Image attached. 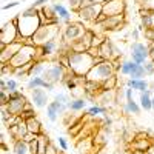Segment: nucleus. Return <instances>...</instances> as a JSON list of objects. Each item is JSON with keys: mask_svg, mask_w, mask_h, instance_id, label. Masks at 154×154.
<instances>
[{"mask_svg": "<svg viewBox=\"0 0 154 154\" xmlns=\"http://www.w3.org/2000/svg\"><path fill=\"white\" fill-rule=\"evenodd\" d=\"M16 22H17V28H19L20 37H26V38H31L37 32V29L42 26L38 9H35L32 6L25 9L23 12H20V14H17Z\"/></svg>", "mask_w": 154, "mask_h": 154, "instance_id": "f257e3e1", "label": "nucleus"}, {"mask_svg": "<svg viewBox=\"0 0 154 154\" xmlns=\"http://www.w3.org/2000/svg\"><path fill=\"white\" fill-rule=\"evenodd\" d=\"M66 59H68V69H71V72H74L79 77L86 75L96 63L102 60V59H96L94 56H91L88 51L86 53H74V51H69Z\"/></svg>", "mask_w": 154, "mask_h": 154, "instance_id": "f03ea898", "label": "nucleus"}, {"mask_svg": "<svg viewBox=\"0 0 154 154\" xmlns=\"http://www.w3.org/2000/svg\"><path fill=\"white\" fill-rule=\"evenodd\" d=\"M112 75H114V66H112L111 60H100L86 74V80L103 83L106 79H109Z\"/></svg>", "mask_w": 154, "mask_h": 154, "instance_id": "7ed1b4c3", "label": "nucleus"}, {"mask_svg": "<svg viewBox=\"0 0 154 154\" xmlns=\"http://www.w3.org/2000/svg\"><path fill=\"white\" fill-rule=\"evenodd\" d=\"M35 51H37V45L23 43V46L20 48V51L11 59L9 65L12 68H19V66L29 65V63H32L35 60Z\"/></svg>", "mask_w": 154, "mask_h": 154, "instance_id": "20e7f679", "label": "nucleus"}, {"mask_svg": "<svg viewBox=\"0 0 154 154\" xmlns=\"http://www.w3.org/2000/svg\"><path fill=\"white\" fill-rule=\"evenodd\" d=\"M57 34H59L57 23H54V25H42L31 38L34 40L35 45H43V43H46L49 40L57 38Z\"/></svg>", "mask_w": 154, "mask_h": 154, "instance_id": "39448f33", "label": "nucleus"}, {"mask_svg": "<svg viewBox=\"0 0 154 154\" xmlns=\"http://www.w3.org/2000/svg\"><path fill=\"white\" fill-rule=\"evenodd\" d=\"M19 37H20V34H19V28H17L16 17L12 19L11 22L3 23L2 29H0V43H5V45L14 43V42H17Z\"/></svg>", "mask_w": 154, "mask_h": 154, "instance_id": "423d86ee", "label": "nucleus"}, {"mask_svg": "<svg viewBox=\"0 0 154 154\" xmlns=\"http://www.w3.org/2000/svg\"><path fill=\"white\" fill-rule=\"evenodd\" d=\"M42 77L46 82L56 85V83L62 82L63 77H65V66L60 65V62L59 63H51V65L46 66V69L43 71Z\"/></svg>", "mask_w": 154, "mask_h": 154, "instance_id": "0eeeda50", "label": "nucleus"}, {"mask_svg": "<svg viewBox=\"0 0 154 154\" xmlns=\"http://www.w3.org/2000/svg\"><path fill=\"white\" fill-rule=\"evenodd\" d=\"M102 3H91V5H86L82 6L79 11V17L86 20V22H97V19L102 16Z\"/></svg>", "mask_w": 154, "mask_h": 154, "instance_id": "6e6552de", "label": "nucleus"}, {"mask_svg": "<svg viewBox=\"0 0 154 154\" xmlns=\"http://www.w3.org/2000/svg\"><path fill=\"white\" fill-rule=\"evenodd\" d=\"M125 11V0H108L102 6V14L105 17L120 16Z\"/></svg>", "mask_w": 154, "mask_h": 154, "instance_id": "1a4fd4ad", "label": "nucleus"}, {"mask_svg": "<svg viewBox=\"0 0 154 154\" xmlns=\"http://www.w3.org/2000/svg\"><path fill=\"white\" fill-rule=\"evenodd\" d=\"M149 57V48L145 46L140 42H134L131 45V60L139 65H143L146 62V59Z\"/></svg>", "mask_w": 154, "mask_h": 154, "instance_id": "9d476101", "label": "nucleus"}, {"mask_svg": "<svg viewBox=\"0 0 154 154\" xmlns=\"http://www.w3.org/2000/svg\"><path fill=\"white\" fill-rule=\"evenodd\" d=\"M85 32H86V29L80 23H68L66 28L63 29V38H65L66 42H69V45H71L72 42L77 40V38H80Z\"/></svg>", "mask_w": 154, "mask_h": 154, "instance_id": "9b49d317", "label": "nucleus"}, {"mask_svg": "<svg viewBox=\"0 0 154 154\" xmlns=\"http://www.w3.org/2000/svg\"><path fill=\"white\" fill-rule=\"evenodd\" d=\"M22 46H23V40H17V42H14V43H9V45L2 51V53H0V62H2V65H5V63H9L11 59L19 53Z\"/></svg>", "mask_w": 154, "mask_h": 154, "instance_id": "f8f14e48", "label": "nucleus"}, {"mask_svg": "<svg viewBox=\"0 0 154 154\" xmlns=\"http://www.w3.org/2000/svg\"><path fill=\"white\" fill-rule=\"evenodd\" d=\"M112 57H117V49L112 45L109 38H105L103 43L99 46V59L102 60H111Z\"/></svg>", "mask_w": 154, "mask_h": 154, "instance_id": "ddd939ff", "label": "nucleus"}, {"mask_svg": "<svg viewBox=\"0 0 154 154\" xmlns=\"http://www.w3.org/2000/svg\"><path fill=\"white\" fill-rule=\"evenodd\" d=\"M31 100H32V105L37 108H45L48 106V94L43 88H35L31 91Z\"/></svg>", "mask_w": 154, "mask_h": 154, "instance_id": "4468645a", "label": "nucleus"}, {"mask_svg": "<svg viewBox=\"0 0 154 154\" xmlns=\"http://www.w3.org/2000/svg\"><path fill=\"white\" fill-rule=\"evenodd\" d=\"M26 88L31 89V91H32V89H35V88H43V89H46V91H53L54 85L46 82L42 75H38V77H29V82L26 83Z\"/></svg>", "mask_w": 154, "mask_h": 154, "instance_id": "2eb2a0df", "label": "nucleus"}, {"mask_svg": "<svg viewBox=\"0 0 154 154\" xmlns=\"http://www.w3.org/2000/svg\"><path fill=\"white\" fill-rule=\"evenodd\" d=\"M51 6H53V9L56 12V16L59 17V20H63V22H66V23L71 22V14H69L68 8H65L62 3H53Z\"/></svg>", "mask_w": 154, "mask_h": 154, "instance_id": "dca6fc26", "label": "nucleus"}, {"mask_svg": "<svg viewBox=\"0 0 154 154\" xmlns=\"http://www.w3.org/2000/svg\"><path fill=\"white\" fill-rule=\"evenodd\" d=\"M46 116H48V119L51 122H56L59 119V116H62V111H60V105L57 103V102H49V105L46 106Z\"/></svg>", "mask_w": 154, "mask_h": 154, "instance_id": "f3484780", "label": "nucleus"}, {"mask_svg": "<svg viewBox=\"0 0 154 154\" xmlns=\"http://www.w3.org/2000/svg\"><path fill=\"white\" fill-rule=\"evenodd\" d=\"M126 86L136 89V91H139V93H145L146 89H149V83L143 79H130L126 82Z\"/></svg>", "mask_w": 154, "mask_h": 154, "instance_id": "a211bd4d", "label": "nucleus"}, {"mask_svg": "<svg viewBox=\"0 0 154 154\" xmlns=\"http://www.w3.org/2000/svg\"><path fill=\"white\" fill-rule=\"evenodd\" d=\"M12 149H14V154H32L29 143L25 142L23 139H17L16 142H14V146H12Z\"/></svg>", "mask_w": 154, "mask_h": 154, "instance_id": "6ab92c4d", "label": "nucleus"}, {"mask_svg": "<svg viewBox=\"0 0 154 154\" xmlns=\"http://www.w3.org/2000/svg\"><path fill=\"white\" fill-rule=\"evenodd\" d=\"M56 49H57V38H54V40H49V42L40 45V51H42L40 57H48V56H51L53 53H56Z\"/></svg>", "mask_w": 154, "mask_h": 154, "instance_id": "aec40b11", "label": "nucleus"}, {"mask_svg": "<svg viewBox=\"0 0 154 154\" xmlns=\"http://www.w3.org/2000/svg\"><path fill=\"white\" fill-rule=\"evenodd\" d=\"M151 94L152 91L151 89H146L145 93H140V106H142V109L145 111H151L152 109V102H151Z\"/></svg>", "mask_w": 154, "mask_h": 154, "instance_id": "412c9836", "label": "nucleus"}, {"mask_svg": "<svg viewBox=\"0 0 154 154\" xmlns=\"http://www.w3.org/2000/svg\"><path fill=\"white\" fill-rule=\"evenodd\" d=\"M46 69V63L45 62H32V65H31V68H29V72H28V75L29 77H38V75H42L43 74V71Z\"/></svg>", "mask_w": 154, "mask_h": 154, "instance_id": "4be33fe9", "label": "nucleus"}, {"mask_svg": "<svg viewBox=\"0 0 154 154\" xmlns=\"http://www.w3.org/2000/svg\"><path fill=\"white\" fill-rule=\"evenodd\" d=\"M26 125H28V131L29 133H34V134H42V123L38 122L37 117H31L26 120Z\"/></svg>", "mask_w": 154, "mask_h": 154, "instance_id": "5701e85b", "label": "nucleus"}, {"mask_svg": "<svg viewBox=\"0 0 154 154\" xmlns=\"http://www.w3.org/2000/svg\"><path fill=\"white\" fill-rule=\"evenodd\" d=\"M145 75H146V71H145L143 65H139V63L133 62V68H131V72H130L131 79H142Z\"/></svg>", "mask_w": 154, "mask_h": 154, "instance_id": "b1692460", "label": "nucleus"}, {"mask_svg": "<svg viewBox=\"0 0 154 154\" xmlns=\"http://www.w3.org/2000/svg\"><path fill=\"white\" fill-rule=\"evenodd\" d=\"M151 146V143L148 142V139H140V140H133L131 148L134 151H148V148Z\"/></svg>", "mask_w": 154, "mask_h": 154, "instance_id": "393cba45", "label": "nucleus"}, {"mask_svg": "<svg viewBox=\"0 0 154 154\" xmlns=\"http://www.w3.org/2000/svg\"><path fill=\"white\" fill-rule=\"evenodd\" d=\"M86 106V100L83 97H77V99H72L69 102V109L71 111H80Z\"/></svg>", "mask_w": 154, "mask_h": 154, "instance_id": "a878e982", "label": "nucleus"}, {"mask_svg": "<svg viewBox=\"0 0 154 154\" xmlns=\"http://www.w3.org/2000/svg\"><path fill=\"white\" fill-rule=\"evenodd\" d=\"M142 106H140L137 102H134V99H128L126 103H125V111L126 112H133V114H139Z\"/></svg>", "mask_w": 154, "mask_h": 154, "instance_id": "bb28decb", "label": "nucleus"}, {"mask_svg": "<svg viewBox=\"0 0 154 154\" xmlns=\"http://www.w3.org/2000/svg\"><path fill=\"white\" fill-rule=\"evenodd\" d=\"M116 85H117V77L112 75L109 79H106L103 83H102V91H114Z\"/></svg>", "mask_w": 154, "mask_h": 154, "instance_id": "cd10ccee", "label": "nucleus"}, {"mask_svg": "<svg viewBox=\"0 0 154 154\" xmlns=\"http://www.w3.org/2000/svg\"><path fill=\"white\" fill-rule=\"evenodd\" d=\"M131 68H133V60H125V62H122V65H120V72L123 75H130Z\"/></svg>", "mask_w": 154, "mask_h": 154, "instance_id": "c85d7f7f", "label": "nucleus"}, {"mask_svg": "<svg viewBox=\"0 0 154 154\" xmlns=\"http://www.w3.org/2000/svg\"><path fill=\"white\" fill-rule=\"evenodd\" d=\"M106 108L105 106H99V105H93L91 108H88V114L89 116H99V114H105Z\"/></svg>", "mask_w": 154, "mask_h": 154, "instance_id": "c756f323", "label": "nucleus"}, {"mask_svg": "<svg viewBox=\"0 0 154 154\" xmlns=\"http://www.w3.org/2000/svg\"><path fill=\"white\" fill-rule=\"evenodd\" d=\"M17 86H19V82L17 80H14V79H8L6 80V93H14V91H17Z\"/></svg>", "mask_w": 154, "mask_h": 154, "instance_id": "7c9ffc66", "label": "nucleus"}, {"mask_svg": "<svg viewBox=\"0 0 154 154\" xmlns=\"http://www.w3.org/2000/svg\"><path fill=\"white\" fill-rule=\"evenodd\" d=\"M145 71H146V75H151L154 72V62H145V65H143Z\"/></svg>", "mask_w": 154, "mask_h": 154, "instance_id": "2f4dec72", "label": "nucleus"}, {"mask_svg": "<svg viewBox=\"0 0 154 154\" xmlns=\"http://www.w3.org/2000/svg\"><path fill=\"white\" fill-rule=\"evenodd\" d=\"M57 142H59V146H60L63 151H66V149H68V143H66V139H65V137H59V139H57Z\"/></svg>", "mask_w": 154, "mask_h": 154, "instance_id": "473e14b6", "label": "nucleus"}, {"mask_svg": "<svg viewBox=\"0 0 154 154\" xmlns=\"http://www.w3.org/2000/svg\"><path fill=\"white\" fill-rule=\"evenodd\" d=\"M20 5V2H19V0H12V2L11 3H8V5H3V11H6V9H9V8H14V6H19Z\"/></svg>", "mask_w": 154, "mask_h": 154, "instance_id": "72a5a7b5", "label": "nucleus"}, {"mask_svg": "<svg viewBox=\"0 0 154 154\" xmlns=\"http://www.w3.org/2000/svg\"><path fill=\"white\" fill-rule=\"evenodd\" d=\"M48 3V0H35V2L32 3V8L38 9V8H43V5Z\"/></svg>", "mask_w": 154, "mask_h": 154, "instance_id": "f704fd0d", "label": "nucleus"}, {"mask_svg": "<svg viewBox=\"0 0 154 154\" xmlns=\"http://www.w3.org/2000/svg\"><path fill=\"white\" fill-rule=\"evenodd\" d=\"M46 154H57V149H56V146H54L53 143H48V146H46Z\"/></svg>", "mask_w": 154, "mask_h": 154, "instance_id": "c9c22d12", "label": "nucleus"}, {"mask_svg": "<svg viewBox=\"0 0 154 154\" xmlns=\"http://www.w3.org/2000/svg\"><path fill=\"white\" fill-rule=\"evenodd\" d=\"M125 96H126V100H128V99H133V88L126 86V88H125Z\"/></svg>", "mask_w": 154, "mask_h": 154, "instance_id": "e433bc0d", "label": "nucleus"}, {"mask_svg": "<svg viewBox=\"0 0 154 154\" xmlns=\"http://www.w3.org/2000/svg\"><path fill=\"white\" fill-rule=\"evenodd\" d=\"M133 38H134V40H137V38H139V29H133Z\"/></svg>", "mask_w": 154, "mask_h": 154, "instance_id": "4c0bfd02", "label": "nucleus"}, {"mask_svg": "<svg viewBox=\"0 0 154 154\" xmlns=\"http://www.w3.org/2000/svg\"><path fill=\"white\" fill-rule=\"evenodd\" d=\"M91 2L93 3H102V5H103L105 2H108V0H91Z\"/></svg>", "mask_w": 154, "mask_h": 154, "instance_id": "58836bf2", "label": "nucleus"}, {"mask_svg": "<svg viewBox=\"0 0 154 154\" xmlns=\"http://www.w3.org/2000/svg\"><path fill=\"white\" fill-rule=\"evenodd\" d=\"M151 102H152V109H154V97L151 99Z\"/></svg>", "mask_w": 154, "mask_h": 154, "instance_id": "ea45409f", "label": "nucleus"}, {"mask_svg": "<svg viewBox=\"0 0 154 154\" xmlns=\"http://www.w3.org/2000/svg\"><path fill=\"white\" fill-rule=\"evenodd\" d=\"M151 88H152V89H151V91H154V83H152V85H151Z\"/></svg>", "mask_w": 154, "mask_h": 154, "instance_id": "a19ab883", "label": "nucleus"}]
</instances>
